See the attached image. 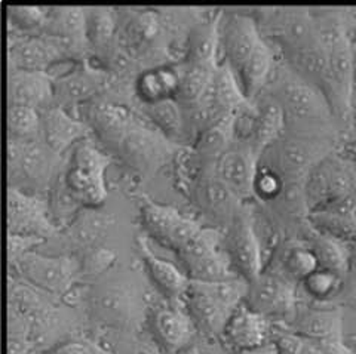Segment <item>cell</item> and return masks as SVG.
Instances as JSON below:
<instances>
[{"label":"cell","instance_id":"f546056e","mask_svg":"<svg viewBox=\"0 0 356 354\" xmlns=\"http://www.w3.org/2000/svg\"><path fill=\"white\" fill-rule=\"evenodd\" d=\"M220 14L214 19L199 23L191 35L186 53V62L218 65V23Z\"/></svg>","mask_w":356,"mask_h":354},{"label":"cell","instance_id":"4fadbf2b","mask_svg":"<svg viewBox=\"0 0 356 354\" xmlns=\"http://www.w3.org/2000/svg\"><path fill=\"white\" fill-rule=\"evenodd\" d=\"M221 237L217 228L202 227L184 248L177 252L191 280L217 282L236 278L238 274L233 271L226 252L220 249Z\"/></svg>","mask_w":356,"mask_h":354},{"label":"cell","instance_id":"f35d334b","mask_svg":"<svg viewBox=\"0 0 356 354\" xmlns=\"http://www.w3.org/2000/svg\"><path fill=\"white\" fill-rule=\"evenodd\" d=\"M350 257L348 271L344 274V286L337 304L341 307H349L356 313V237L349 243Z\"/></svg>","mask_w":356,"mask_h":354},{"label":"cell","instance_id":"9a60e30c","mask_svg":"<svg viewBox=\"0 0 356 354\" xmlns=\"http://www.w3.org/2000/svg\"><path fill=\"white\" fill-rule=\"evenodd\" d=\"M8 235L33 236L48 240L61 233L51 214L49 202L38 194H30L15 187L6 192Z\"/></svg>","mask_w":356,"mask_h":354},{"label":"cell","instance_id":"836d02e7","mask_svg":"<svg viewBox=\"0 0 356 354\" xmlns=\"http://www.w3.org/2000/svg\"><path fill=\"white\" fill-rule=\"evenodd\" d=\"M6 128L8 138L42 140V112L24 106H8Z\"/></svg>","mask_w":356,"mask_h":354},{"label":"cell","instance_id":"6da1fadb","mask_svg":"<svg viewBox=\"0 0 356 354\" xmlns=\"http://www.w3.org/2000/svg\"><path fill=\"white\" fill-rule=\"evenodd\" d=\"M108 271L88 287V312L118 338L137 335L150 314L144 286L129 270Z\"/></svg>","mask_w":356,"mask_h":354},{"label":"cell","instance_id":"44dd1931","mask_svg":"<svg viewBox=\"0 0 356 354\" xmlns=\"http://www.w3.org/2000/svg\"><path fill=\"white\" fill-rule=\"evenodd\" d=\"M192 196L197 206L217 219H225L226 226L243 205L233 196L227 187L216 175L213 165H202L191 185Z\"/></svg>","mask_w":356,"mask_h":354},{"label":"cell","instance_id":"1f68e13d","mask_svg":"<svg viewBox=\"0 0 356 354\" xmlns=\"http://www.w3.org/2000/svg\"><path fill=\"white\" fill-rule=\"evenodd\" d=\"M343 286L344 276L330 269L319 267L300 282V294H303L306 300L312 303L337 304Z\"/></svg>","mask_w":356,"mask_h":354},{"label":"cell","instance_id":"d6a6232c","mask_svg":"<svg viewBox=\"0 0 356 354\" xmlns=\"http://www.w3.org/2000/svg\"><path fill=\"white\" fill-rule=\"evenodd\" d=\"M217 67L218 65L192 64L186 61L180 64L181 82L180 90H178V94L175 96L177 101L183 107L196 104L205 94Z\"/></svg>","mask_w":356,"mask_h":354},{"label":"cell","instance_id":"8992f818","mask_svg":"<svg viewBox=\"0 0 356 354\" xmlns=\"http://www.w3.org/2000/svg\"><path fill=\"white\" fill-rule=\"evenodd\" d=\"M61 171V154L43 140L8 138V187L40 196L51 189Z\"/></svg>","mask_w":356,"mask_h":354},{"label":"cell","instance_id":"5bb4252c","mask_svg":"<svg viewBox=\"0 0 356 354\" xmlns=\"http://www.w3.org/2000/svg\"><path fill=\"white\" fill-rule=\"evenodd\" d=\"M263 36L257 21L245 10H221L218 23V65L236 74L260 47Z\"/></svg>","mask_w":356,"mask_h":354},{"label":"cell","instance_id":"7dc6e473","mask_svg":"<svg viewBox=\"0 0 356 354\" xmlns=\"http://www.w3.org/2000/svg\"><path fill=\"white\" fill-rule=\"evenodd\" d=\"M350 124H352V128L356 130V103H353V107H352V117H350Z\"/></svg>","mask_w":356,"mask_h":354},{"label":"cell","instance_id":"60d3db41","mask_svg":"<svg viewBox=\"0 0 356 354\" xmlns=\"http://www.w3.org/2000/svg\"><path fill=\"white\" fill-rule=\"evenodd\" d=\"M47 240L33 236H22V235H8V264L14 262L19 257L27 252L35 251L42 243Z\"/></svg>","mask_w":356,"mask_h":354},{"label":"cell","instance_id":"d6986e66","mask_svg":"<svg viewBox=\"0 0 356 354\" xmlns=\"http://www.w3.org/2000/svg\"><path fill=\"white\" fill-rule=\"evenodd\" d=\"M273 326V322L243 301L227 320L218 344L226 354L259 348L272 342Z\"/></svg>","mask_w":356,"mask_h":354},{"label":"cell","instance_id":"ac0fdd59","mask_svg":"<svg viewBox=\"0 0 356 354\" xmlns=\"http://www.w3.org/2000/svg\"><path fill=\"white\" fill-rule=\"evenodd\" d=\"M259 160L247 144L235 140L217 158L213 168L233 196L242 203H248L254 201L252 185Z\"/></svg>","mask_w":356,"mask_h":354},{"label":"cell","instance_id":"e575fe53","mask_svg":"<svg viewBox=\"0 0 356 354\" xmlns=\"http://www.w3.org/2000/svg\"><path fill=\"white\" fill-rule=\"evenodd\" d=\"M144 108H146V115L166 138L174 141V138H181L184 135L183 107L175 98L144 106Z\"/></svg>","mask_w":356,"mask_h":354},{"label":"cell","instance_id":"c3c4849f","mask_svg":"<svg viewBox=\"0 0 356 354\" xmlns=\"http://www.w3.org/2000/svg\"><path fill=\"white\" fill-rule=\"evenodd\" d=\"M98 354H115L111 350H108L107 347H104L102 342H99V348H98Z\"/></svg>","mask_w":356,"mask_h":354},{"label":"cell","instance_id":"d4e9b609","mask_svg":"<svg viewBox=\"0 0 356 354\" xmlns=\"http://www.w3.org/2000/svg\"><path fill=\"white\" fill-rule=\"evenodd\" d=\"M180 82V65H154L138 73L134 91L143 106H152L175 98Z\"/></svg>","mask_w":356,"mask_h":354},{"label":"cell","instance_id":"7402d4cb","mask_svg":"<svg viewBox=\"0 0 356 354\" xmlns=\"http://www.w3.org/2000/svg\"><path fill=\"white\" fill-rule=\"evenodd\" d=\"M91 128L61 106L54 104L42 112V140L63 156L69 149L88 140Z\"/></svg>","mask_w":356,"mask_h":354},{"label":"cell","instance_id":"74e56055","mask_svg":"<svg viewBox=\"0 0 356 354\" xmlns=\"http://www.w3.org/2000/svg\"><path fill=\"white\" fill-rule=\"evenodd\" d=\"M104 347L115 354H166L153 335H143L141 332L137 335L119 337L118 342Z\"/></svg>","mask_w":356,"mask_h":354},{"label":"cell","instance_id":"7c38bea8","mask_svg":"<svg viewBox=\"0 0 356 354\" xmlns=\"http://www.w3.org/2000/svg\"><path fill=\"white\" fill-rule=\"evenodd\" d=\"M226 255L232 269L248 283L259 278L264 269V252L255 228L251 208L243 203L226 226Z\"/></svg>","mask_w":356,"mask_h":354},{"label":"cell","instance_id":"277c9868","mask_svg":"<svg viewBox=\"0 0 356 354\" xmlns=\"http://www.w3.org/2000/svg\"><path fill=\"white\" fill-rule=\"evenodd\" d=\"M303 193L309 214L356 215V162L331 153L310 171Z\"/></svg>","mask_w":356,"mask_h":354},{"label":"cell","instance_id":"603a6c76","mask_svg":"<svg viewBox=\"0 0 356 354\" xmlns=\"http://www.w3.org/2000/svg\"><path fill=\"white\" fill-rule=\"evenodd\" d=\"M137 251L144 270L165 300L183 301L187 286L191 283V278L186 271L178 269L171 261L156 255L146 237H137Z\"/></svg>","mask_w":356,"mask_h":354},{"label":"cell","instance_id":"bcb514c9","mask_svg":"<svg viewBox=\"0 0 356 354\" xmlns=\"http://www.w3.org/2000/svg\"><path fill=\"white\" fill-rule=\"evenodd\" d=\"M346 339H348L349 346L352 347V350H353V351H355V354H356V335H355V334L348 335V337H346Z\"/></svg>","mask_w":356,"mask_h":354},{"label":"cell","instance_id":"2e32d148","mask_svg":"<svg viewBox=\"0 0 356 354\" xmlns=\"http://www.w3.org/2000/svg\"><path fill=\"white\" fill-rule=\"evenodd\" d=\"M70 58L65 43L54 36L9 35L8 70L49 71L52 65Z\"/></svg>","mask_w":356,"mask_h":354},{"label":"cell","instance_id":"4316f807","mask_svg":"<svg viewBox=\"0 0 356 354\" xmlns=\"http://www.w3.org/2000/svg\"><path fill=\"white\" fill-rule=\"evenodd\" d=\"M111 217L99 214L95 209H86L77 214L69 226L64 228L67 245L76 252H91L99 248L111 227Z\"/></svg>","mask_w":356,"mask_h":354},{"label":"cell","instance_id":"7a4b0ae2","mask_svg":"<svg viewBox=\"0 0 356 354\" xmlns=\"http://www.w3.org/2000/svg\"><path fill=\"white\" fill-rule=\"evenodd\" d=\"M341 126L322 129H289L264 151L259 162L282 175L288 189L303 192L310 171L337 150Z\"/></svg>","mask_w":356,"mask_h":354},{"label":"cell","instance_id":"b9f144b4","mask_svg":"<svg viewBox=\"0 0 356 354\" xmlns=\"http://www.w3.org/2000/svg\"><path fill=\"white\" fill-rule=\"evenodd\" d=\"M232 354H277L273 342H269V344L261 346L259 348H252V350H247V351H239V353H232Z\"/></svg>","mask_w":356,"mask_h":354},{"label":"cell","instance_id":"4dcf8cb0","mask_svg":"<svg viewBox=\"0 0 356 354\" xmlns=\"http://www.w3.org/2000/svg\"><path fill=\"white\" fill-rule=\"evenodd\" d=\"M303 239L309 243L312 251L315 252L319 267L330 269L341 276L346 274L350 257L349 242L321 235L312 227L307 230Z\"/></svg>","mask_w":356,"mask_h":354},{"label":"cell","instance_id":"30bf717a","mask_svg":"<svg viewBox=\"0 0 356 354\" xmlns=\"http://www.w3.org/2000/svg\"><path fill=\"white\" fill-rule=\"evenodd\" d=\"M285 328L314 341L324 354H355L344 337L340 304H319L300 298L294 317Z\"/></svg>","mask_w":356,"mask_h":354},{"label":"cell","instance_id":"f6af8a7d","mask_svg":"<svg viewBox=\"0 0 356 354\" xmlns=\"http://www.w3.org/2000/svg\"><path fill=\"white\" fill-rule=\"evenodd\" d=\"M353 103H356V51L355 49H353Z\"/></svg>","mask_w":356,"mask_h":354},{"label":"cell","instance_id":"9c48e42d","mask_svg":"<svg viewBox=\"0 0 356 354\" xmlns=\"http://www.w3.org/2000/svg\"><path fill=\"white\" fill-rule=\"evenodd\" d=\"M110 159L94 144L85 140L73 147L69 163L60 180L74 202L83 209H98L107 199L106 171Z\"/></svg>","mask_w":356,"mask_h":354},{"label":"cell","instance_id":"d590c367","mask_svg":"<svg viewBox=\"0 0 356 354\" xmlns=\"http://www.w3.org/2000/svg\"><path fill=\"white\" fill-rule=\"evenodd\" d=\"M116 30V17L111 12V9H86V39L89 47L106 49Z\"/></svg>","mask_w":356,"mask_h":354},{"label":"cell","instance_id":"ee69618b","mask_svg":"<svg viewBox=\"0 0 356 354\" xmlns=\"http://www.w3.org/2000/svg\"><path fill=\"white\" fill-rule=\"evenodd\" d=\"M352 48L356 51V9H352V30H350Z\"/></svg>","mask_w":356,"mask_h":354},{"label":"cell","instance_id":"7bdbcfd3","mask_svg":"<svg viewBox=\"0 0 356 354\" xmlns=\"http://www.w3.org/2000/svg\"><path fill=\"white\" fill-rule=\"evenodd\" d=\"M175 354H204L200 347L196 344V342H192V344H188L187 347L181 348L180 351H177Z\"/></svg>","mask_w":356,"mask_h":354},{"label":"cell","instance_id":"8d00e7d4","mask_svg":"<svg viewBox=\"0 0 356 354\" xmlns=\"http://www.w3.org/2000/svg\"><path fill=\"white\" fill-rule=\"evenodd\" d=\"M272 342L277 354H324L314 341L296 334L282 325L273 326Z\"/></svg>","mask_w":356,"mask_h":354},{"label":"cell","instance_id":"8fae6325","mask_svg":"<svg viewBox=\"0 0 356 354\" xmlns=\"http://www.w3.org/2000/svg\"><path fill=\"white\" fill-rule=\"evenodd\" d=\"M300 298V285L266 264L259 278L250 283L245 303L275 325L286 326L294 317Z\"/></svg>","mask_w":356,"mask_h":354},{"label":"cell","instance_id":"cb8c5ba5","mask_svg":"<svg viewBox=\"0 0 356 354\" xmlns=\"http://www.w3.org/2000/svg\"><path fill=\"white\" fill-rule=\"evenodd\" d=\"M170 146V138L138 125L137 121L119 144L125 158L141 171H149L153 166L156 168L163 160L165 154H168Z\"/></svg>","mask_w":356,"mask_h":354},{"label":"cell","instance_id":"f1b7e54d","mask_svg":"<svg viewBox=\"0 0 356 354\" xmlns=\"http://www.w3.org/2000/svg\"><path fill=\"white\" fill-rule=\"evenodd\" d=\"M92 128L98 132L104 141L113 142L119 146L125 138L128 130L136 124L132 113L120 104L115 103H97L91 110Z\"/></svg>","mask_w":356,"mask_h":354},{"label":"cell","instance_id":"484cf974","mask_svg":"<svg viewBox=\"0 0 356 354\" xmlns=\"http://www.w3.org/2000/svg\"><path fill=\"white\" fill-rule=\"evenodd\" d=\"M107 76L95 69H81L64 74L55 81V104L69 110L94 98L103 90Z\"/></svg>","mask_w":356,"mask_h":354},{"label":"cell","instance_id":"83f0119b","mask_svg":"<svg viewBox=\"0 0 356 354\" xmlns=\"http://www.w3.org/2000/svg\"><path fill=\"white\" fill-rule=\"evenodd\" d=\"M140 218L146 233L162 246L168 248L174 233L186 215L172 206L161 205L152 199L144 197L140 203Z\"/></svg>","mask_w":356,"mask_h":354},{"label":"cell","instance_id":"52a82bcc","mask_svg":"<svg viewBox=\"0 0 356 354\" xmlns=\"http://www.w3.org/2000/svg\"><path fill=\"white\" fill-rule=\"evenodd\" d=\"M251 14L277 58L319 43L312 8H257Z\"/></svg>","mask_w":356,"mask_h":354},{"label":"cell","instance_id":"ba28073f","mask_svg":"<svg viewBox=\"0 0 356 354\" xmlns=\"http://www.w3.org/2000/svg\"><path fill=\"white\" fill-rule=\"evenodd\" d=\"M9 274L38 289L69 300L82 280V262L76 255H43L27 252L8 264Z\"/></svg>","mask_w":356,"mask_h":354},{"label":"cell","instance_id":"e0dca14e","mask_svg":"<svg viewBox=\"0 0 356 354\" xmlns=\"http://www.w3.org/2000/svg\"><path fill=\"white\" fill-rule=\"evenodd\" d=\"M152 335L166 354H175L195 342L197 329L183 301H168L150 308Z\"/></svg>","mask_w":356,"mask_h":354},{"label":"cell","instance_id":"3957f363","mask_svg":"<svg viewBox=\"0 0 356 354\" xmlns=\"http://www.w3.org/2000/svg\"><path fill=\"white\" fill-rule=\"evenodd\" d=\"M280 104L289 129H322L340 126L325 95L305 81L282 60L276 58L270 79L261 91Z\"/></svg>","mask_w":356,"mask_h":354},{"label":"cell","instance_id":"5b68a950","mask_svg":"<svg viewBox=\"0 0 356 354\" xmlns=\"http://www.w3.org/2000/svg\"><path fill=\"white\" fill-rule=\"evenodd\" d=\"M250 283L239 276L226 280H191L183 296L184 307L193 319L197 334L220 341L227 320L245 301Z\"/></svg>","mask_w":356,"mask_h":354},{"label":"cell","instance_id":"ab89813d","mask_svg":"<svg viewBox=\"0 0 356 354\" xmlns=\"http://www.w3.org/2000/svg\"><path fill=\"white\" fill-rule=\"evenodd\" d=\"M99 342L86 337H73L52 346L42 354H98Z\"/></svg>","mask_w":356,"mask_h":354},{"label":"cell","instance_id":"ffe728a7","mask_svg":"<svg viewBox=\"0 0 356 354\" xmlns=\"http://www.w3.org/2000/svg\"><path fill=\"white\" fill-rule=\"evenodd\" d=\"M8 106H24L39 112L55 104V79L49 71L8 70Z\"/></svg>","mask_w":356,"mask_h":354}]
</instances>
